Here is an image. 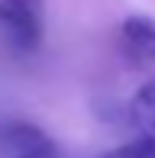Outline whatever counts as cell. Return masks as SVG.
<instances>
[{"mask_svg":"<svg viewBox=\"0 0 155 158\" xmlns=\"http://www.w3.org/2000/svg\"><path fill=\"white\" fill-rule=\"evenodd\" d=\"M0 26L16 48L32 52L42 39V0H0Z\"/></svg>","mask_w":155,"mask_h":158,"instance_id":"1","label":"cell"},{"mask_svg":"<svg viewBox=\"0 0 155 158\" xmlns=\"http://www.w3.org/2000/svg\"><path fill=\"white\" fill-rule=\"evenodd\" d=\"M119 52L132 68H149L155 64V19L132 13L119 26Z\"/></svg>","mask_w":155,"mask_h":158,"instance_id":"2","label":"cell"},{"mask_svg":"<svg viewBox=\"0 0 155 158\" xmlns=\"http://www.w3.org/2000/svg\"><path fill=\"white\" fill-rule=\"evenodd\" d=\"M0 145L6 158H61V148L29 123H10L0 132Z\"/></svg>","mask_w":155,"mask_h":158,"instance_id":"3","label":"cell"},{"mask_svg":"<svg viewBox=\"0 0 155 158\" xmlns=\"http://www.w3.org/2000/svg\"><path fill=\"white\" fill-rule=\"evenodd\" d=\"M129 119L136 126L139 139L152 142L155 145V81L142 84L136 90V97L129 100Z\"/></svg>","mask_w":155,"mask_h":158,"instance_id":"4","label":"cell"},{"mask_svg":"<svg viewBox=\"0 0 155 158\" xmlns=\"http://www.w3.org/2000/svg\"><path fill=\"white\" fill-rule=\"evenodd\" d=\"M97 158H155V145L145 139H132V142H123V145L110 148V152H103Z\"/></svg>","mask_w":155,"mask_h":158,"instance_id":"5","label":"cell"}]
</instances>
